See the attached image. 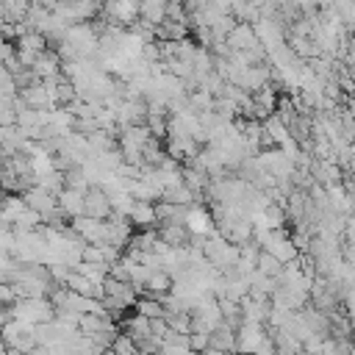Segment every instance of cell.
I'll return each mask as SVG.
<instances>
[{"mask_svg":"<svg viewBox=\"0 0 355 355\" xmlns=\"http://www.w3.org/2000/svg\"><path fill=\"white\" fill-rule=\"evenodd\" d=\"M183 227H186V233L191 236V239H208V236H214V216H211V211L202 205V202H197V205H189L186 208V214H183Z\"/></svg>","mask_w":355,"mask_h":355,"instance_id":"2","label":"cell"},{"mask_svg":"<svg viewBox=\"0 0 355 355\" xmlns=\"http://www.w3.org/2000/svg\"><path fill=\"white\" fill-rule=\"evenodd\" d=\"M80 261H83V263H103V250H100L97 244H83Z\"/></svg>","mask_w":355,"mask_h":355,"instance_id":"15","label":"cell"},{"mask_svg":"<svg viewBox=\"0 0 355 355\" xmlns=\"http://www.w3.org/2000/svg\"><path fill=\"white\" fill-rule=\"evenodd\" d=\"M6 322H8V311H6V308H0V327H3Z\"/></svg>","mask_w":355,"mask_h":355,"instance_id":"17","label":"cell"},{"mask_svg":"<svg viewBox=\"0 0 355 355\" xmlns=\"http://www.w3.org/2000/svg\"><path fill=\"white\" fill-rule=\"evenodd\" d=\"M83 216L100 219V222H105V219L111 216V202H108V194H105L103 189L89 186V189L83 191Z\"/></svg>","mask_w":355,"mask_h":355,"instance_id":"4","label":"cell"},{"mask_svg":"<svg viewBox=\"0 0 355 355\" xmlns=\"http://www.w3.org/2000/svg\"><path fill=\"white\" fill-rule=\"evenodd\" d=\"M17 50H25L31 55H42L47 50V39L42 33H33V31H25L19 39H17Z\"/></svg>","mask_w":355,"mask_h":355,"instance_id":"11","label":"cell"},{"mask_svg":"<svg viewBox=\"0 0 355 355\" xmlns=\"http://www.w3.org/2000/svg\"><path fill=\"white\" fill-rule=\"evenodd\" d=\"M133 308H136L139 316H144V319H150V322H153V319H164V308H161V302L153 300V297H139Z\"/></svg>","mask_w":355,"mask_h":355,"instance_id":"14","label":"cell"},{"mask_svg":"<svg viewBox=\"0 0 355 355\" xmlns=\"http://www.w3.org/2000/svg\"><path fill=\"white\" fill-rule=\"evenodd\" d=\"M69 230L83 241V244H97L103 247L105 244V222L100 219H89V216H75Z\"/></svg>","mask_w":355,"mask_h":355,"instance_id":"3","label":"cell"},{"mask_svg":"<svg viewBox=\"0 0 355 355\" xmlns=\"http://www.w3.org/2000/svg\"><path fill=\"white\" fill-rule=\"evenodd\" d=\"M72 272L83 275L92 286H103V283H105V277H108V266H105V263H83V261H80Z\"/></svg>","mask_w":355,"mask_h":355,"instance_id":"13","label":"cell"},{"mask_svg":"<svg viewBox=\"0 0 355 355\" xmlns=\"http://www.w3.org/2000/svg\"><path fill=\"white\" fill-rule=\"evenodd\" d=\"M55 205H58V214L61 216H83V191H75V189H61L55 194Z\"/></svg>","mask_w":355,"mask_h":355,"instance_id":"9","label":"cell"},{"mask_svg":"<svg viewBox=\"0 0 355 355\" xmlns=\"http://www.w3.org/2000/svg\"><path fill=\"white\" fill-rule=\"evenodd\" d=\"M17 302V294L11 288V283H0V308H11Z\"/></svg>","mask_w":355,"mask_h":355,"instance_id":"16","label":"cell"},{"mask_svg":"<svg viewBox=\"0 0 355 355\" xmlns=\"http://www.w3.org/2000/svg\"><path fill=\"white\" fill-rule=\"evenodd\" d=\"M128 225L133 230H155L158 219H155V205L153 202H133L130 214H128Z\"/></svg>","mask_w":355,"mask_h":355,"instance_id":"8","label":"cell"},{"mask_svg":"<svg viewBox=\"0 0 355 355\" xmlns=\"http://www.w3.org/2000/svg\"><path fill=\"white\" fill-rule=\"evenodd\" d=\"M8 311V319H14V322H22V324H28V327H39V324H47V322H53V316H55V308H53V302L47 300V297H42V300H17L11 308H6Z\"/></svg>","mask_w":355,"mask_h":355,"instance_id":"1","label":"cell"},{"mask_svg":"<svg viewBox=\"0 0 355 355\" xmlns=\"http://www.w3.org/2000/svg\"><path fill=\"white\" fill-rule=\"evenodd\" d=\"M31 75L36 78V80H53V78H58L61 75V61H58V55L47 47L42 55H36V61L31 64Z\"/></svg>","mask_w":355,"mask_h":355,"instance_id":"6","label":"cell"},{"mask_svg":"<svg viewBox=\"0 0 355 355\" xmlns=\"http://www.w3.org/2000/svg\"><path fill=\"white\" fill-rule=\"evenodd\" d=\"M263 252H269L272 258H277L283 266L300 255V252H297V247L291 244V239H288V233H286V230H275V233L269 236V241L263 244Z\"/></svg>","mask_w":355,"mask_h":355,"instance_id":"5","label":"cell"},{"mask_svg":"<svg viewBox=\"0 0 355 355\" xmlns=\"http://www.w3.org/2000/svg\"><path fill=\"white\" fill-rule=\"evenodd\" d=\"M166 19V3L164 0H147V3H139V19L144 28L155 31L161 22Z\"/></svg>","mask_w":355,"mask_h":355,"instance_id":"10","label":"cell"},{"mask_svg":"<svg viewBox=\"0 0 355 355\" xmlns=\"http://www.w3.org/2000/svg\"><path fill=\"white\" fill-rule=\"evenodd\" d=\"M255 272L258 275H263V277H272V280H277L280 277V272H283V263L277 261V258H272L269 252H258V258H255Z\"/></svg>","mask_w":355,"mask_h":355,"instance_id":"12","label":"cell"},{"mask_svg":"<svg viewBox=\"0 0 355 355\" xmlns=\"http://www.w3.org/2000/svg\"><path fill=\"white\" fill-rule=\"evenodd\" d=\"M100 11H105L116 28L136 25V19H139V3H133V0H128V3H108V6H100Z\"/></svg>","mask_w":355,"mask_h":355,"instance_id":"7","label":"cell"}]
</instances>
